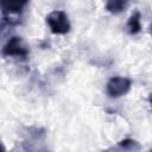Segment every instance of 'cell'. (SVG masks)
I'll list each match as a JSON object with an SVG mask.
<instances>
[{
	"label": "cell",
	"mask_w": 152,
	"mask_h": 152,
	"mask_svg": "<svg viewBox=\"0 0 152 152\" xmlns=\"http://www.w3.org/2000/svg\"><path fill=\"white\" fill-rule=\"evenodd\" d=\"M45 21H46L50 31L53 34H66L70 32L71 24H70L68 14L64 11L56 10V11L50 12L46 15Z\"/></svg>",
	"instance_id": "1"
},
{
	"label": "cell",
	"mask_w": 152,
	"mask_h": 152,
	"mask_svg": "<svg viewBox=\"0 0 152 152\" xmlns=\"http://www.w3.org/2000/svg\"><path fill=\"white\" fill-rule=\"evenodd\" d=\"M28 53H30L28 48L26 46L23 38L18 36L11 37L1 49V55L5 57H17V58L26 59Z\"/></svg>",
	"instance_id": "2"
},
{
	"label": "cell",
	"mask_w": 152,
	"mask_h": 152,
	"mask_svg": "<svg viewBox=\"0 0 152 152\" xmlns=\"http://www.w3.org/2000/svg\"><path fill=\"white\" fill-rule=\"evenodd\" d=\"M132 87V81L124 76H114L106 84V93L110 99H118L126 95Z\"/></svg>",
	"instance_id": "3"
},
{
	"label": "cell",
	"mask_w": 152,
	"mask_h": 152,
	"mask_svg": "<svg viewBox=\"0 0 152 152\" xmlns=\"http://www.w3.org/2000/svg\"><path fill=\"white\" fill-rule=\"evenodd\" d=\"M28 0H0V11L4 19L10 24H15L13 17L24 12Z\"/></svg>",
	"instance_id": "4"
},
{
	"label": "cell",
	"mask_w": 152,
	"mask_h": 152,
	"mask_svg": "<svg viewBox=\"0 0 152 152\" xmlns=\"http://www.w3.org/2000/svg\"><path fill=\"white\" fill-rule=\"evenodd\" d=\"M129 2L131 0H107L106 10L112 14H119L128 7Z\"/></svg>",
	"instance_id": "5"
},
{
	"label": "cell",
	"mask_w": 152,
	"mask_h": 152,
	"mask_svg": "<svg viewBox=\"0 0 152 152\" xmlns=\"http://www.w3.org/2000/svg\"><path fill=\"white\" fill-rule=\"evenodd\" d=\"M141 28V14L139 11H135L127 21V31L129 34H138Z\"/></svg>",
	"instance_id": "6"
},
{
	"label": "cell",
	"mask_w": 152,
	"mask_h": 152,
	"mask_svg": "<svg viewBox=\"0 0 152 152\" xmlns=\"http://www.w3.org/2000/svg\"><path fill=\"white\" fill-rule=\"evenodd\" d=\"M118 146L122 150H126V151H139L140 150V145L138 141L133 140V139H124L121 141L118 142Z\"/></svg>",
	"instance_id": "7"
},
{
	"label": "cell",
	"mask_w": 152,
	"mask_h": 152,
	"mask_svg": "<svg viewBox=\"0 0 152 152\" xmlns=\"http://www.w3.org/2000/svg\"><path fill=\"white\" fill-rule=\"evenodd\" d=\"M5 150H6V148H5V146H4V145L1 144V141H0V151H5Z\"/></svg>",
	"instance_id": "8"
}]
</instances>
